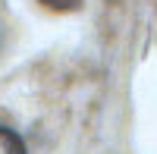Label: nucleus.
Listing matches in <instances>:
<instances>
[{
  "label": "nucleus",
  "instance_id": "1",
  "mask_svg": "<svg viewBox=\"0 0 157 154\" xmlns=\"http://www.w3.org/2000/svg\"><path fill=\"white\" fill-rule=\"evenodd\" d=\"M0 154H29L22 135L13 126H0Z\"/></svg>",
  "mask_w": 157,
  "mask_h": 154
},
{
  "label": "nucleus",
  "instance_id": "2",
  "mask_svg": "<svg viewBox=\"0 0 157 154\" xmlns=\"http://www.w3.org/2000/svg\"><path fill=\"white\" fill-rule=\"evenodd\" d=\"M41 3H44L47 10H54V13H72V10L82 6L85 0H41Z\"/></svg>",
  "mask_w": 157,
  "mask_h": 154
}]
</instances>
